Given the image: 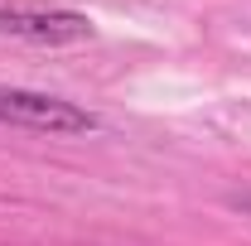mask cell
Listing matches in <instances>:
<instances>
[{"label": "cell", "instance_id": "1", "mask_svg": "<svg viewBox=\"0 0 251 246\" xmlns=\"http://www.w3.org/2000/svg\"><path fill=\"white\" fill-rule=\"evenodd\" d=\"M0 121L25 125V130H44V135H87L97 130V116L63 101L49 92H29V87H0Z\"/></svg>", "mask_w": 251, "mask_h": 246}, {"label": "cell", "instance_id": "2", "mask_svg": "<svg viewBox=\"0 0 251 246\" xmlns=\"http://www.w3.org/2000/svg\"><path fill=\"white\" fill-rule=\"evenodd\" d=\"M0 34L58 49V44L92 39V20L77 15V10H20V5H0Z\"/></svg>", "mask_w": 251, "mask_h": 246}, {"label": "cell", "instance_id": "3", "mask_svg": "<svg viewBox=\"0 0 251 246\" xmlns=\"http://www.w3.org/2000/svg\"><path fill=\"white\" fill-rule=\"evenodd\" d=\"M227 203H232V208H242V213H251V193H232Z\"/></svg>", "mask_w": 251, "mask_h": 246}]
</instances>
